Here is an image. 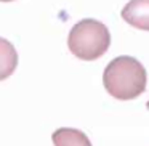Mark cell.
Returning a JSON list of instances; mask_svg holds the SVG:
<instances>
[{
  "label": "cell",
  "mask_w": 149,
  "mask_h": 146,
  "mask_svg": "<svg viewBox=\"0 0 149 146\" xmlns=\"http://www.w3.org/2000/svg\"><path fill=\"white\" fill-rule=\"evenodd\" d=\"M146 69L132 56H117L106 66L103 74L104 88L111 96L120 101L138 98L146 90Z\"/></svg>",
  "instance_id": "cell-1"
},
{
  "label": "cell",
  "mask_w": 149,
  "mask_h": 146,
  "mask_svg": "<svg viewBox=\"0 0 149 146\" xmlns=\"http://www.w3.org/2000/svg\"><path fill=\"white\" fill-rule=\"evenodd\" d=\"M120 15L130 26L149 31V0H130Z\"/></svg>",
  "instance_id": "cell-3"
},
{
  "label": "cell",
  "mask_w": 149,
  "mask_h": 146,
  "mask_svg": "<svg viewBox=\"0 0 149 146\" xmlns=\"http://www.w3.org/2000/svg\"><path fill=\"white\" fill-rule=\"evenodd\" d=\"M53 145L55 146H91L88 136L82 130L63 127L53 133Z\"/></svg>",
  "instance_id": "cell-4"
},
{
  "label": "cell",
  "mask_w": 149,
  "mask_h": 146,
  "mask_svg": "<svg viewBox=\"0 0 149 146\" xmlns=\"http://www.w3.org/2000/svg\"><path fill=\"white\" fill-rule=\"evenodd\" d=\"M111 45L109 29L96 20H82L71 29L68 47L74 56L84 61H95L107 52Z\"/></svg>",
  "instance_id": "cell-2"
},
{
  "label": "cell",
  "mask_w": 149,
  "mask_h": 146,
  "mask_svg": "<svg viewBox=\"0 0 149 146\" xmlns=\"http://www.w3.org/2000/svg\"><path fill=\"white\" fill-rule=\"evenodd\" d=\"M148 108H149V101H148Z\"/></svg>",
  "instance_id": "cell-6"
},
{
  "label": "cell",
  "mask_w": 149,
  "mask_h": 146,
  "mask_svg": "<svg viewBox=\"0 0 149 146\" xmlns=\"http://www.w3.org/2000/svg\"><path fill=\"white\" fill-rule=\"evenodd\" d=\"M2 2H11V0H2Z\"/></svg>",
  "instance_id": "cell-5"
}]
</instances>
